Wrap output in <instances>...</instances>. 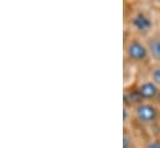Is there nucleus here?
I'll use <instances>...</instances> for the list:
<instances>
[{
  "label": "nucleus",
  "instance_id": "nucleus-10",
  "mask_svg": "<svg viewBox=\"0 0 160 148\" xmlns=\"http://www.w3.org/2000/svg\"><path fill=\"white\" fill-rule=\"evenodd\" d=\"M159 21H160V14H159Z\"/></svg>",
  "mask_w": 160,
  "mask_h": 148
},
{
  "label": "nucleus",
  "instance_id": "nucleus-6",
  "mask_svg": "<svg viewBox=\"0 0 160 148\" xmlns=\"http://www.w3.org/2000/svg\"><path fill=\"white\" fill-rule=\"evenodd\" d=\"M143 102H144V100L142 98L137 87H130L124 91V107L134 108Z\"/></svg>",
  "mask_w": 160,
  "mask_h": 148
},
{
  "label": "nucleus",
  "instance_id": "nucleus-7",
  "mask_svg": "<svg viewBox=\"0 0 160 148\" xmlns=\"http://www.w3.org/2000/svg\"><path fill=\"white\" fill-rule=\"evenodd\" d=\"M150 80H152L153 82H155L160 87V64L154 65V66L150 69Z\"/></svg>",
  "mask_w": 160,
  "mask_h": 148
},
{
  "label": "nucleus",
  "instance_id": "nucleus-4",
  "mask_svg": "<svg viewBox=\"0 0 160 148\" xmlns=\"http://www.w3.org/2000/svg\"><path fill=\"white\" fill-rule=\"evenodd\" d=\"M142 98L144 101H155L160 97V87L152 80L144 81L137 86Z\"/></svg>",
  "mask_w": 160,
  "mask_h": 148
},
{
  "label": "nucleus",
  "instance_id": "nucleus-2",
  "mask_svg": "<svg viewBox=\"0 0 160 148\" xmlns=\"http://www.w3.org/2000/svg\"><path fill=\"white\" fill-rule=\"evenodd\" d=\"M135 119L142 124H153L160 117V108L153 102H143L133 108Z\"/></svg>",
  "mask_w": 160,
  "mask_h": 148
},
{
  "label": "nucleus",
  "instance_id": "nucleus-3",
  "mask_svg": "<svg viewBox=\"0 0 160 148\" xmlns=\"http://www.w3.org/2000/svg\"><path fill=\"white\" fill-rule=\"evenodd\" d=\"M130 26L138 33L147 35L152 33L153 29V20L145 11H137L130 19Z\"/></svg>",
  "mask_w": 160,
  "mask_h": 148
},
{
  "label": "nucleus",
  "instance_id": "nucleus-5",
  "mask_svg": "<svg viewBox=\"0 0 160 148\" xmlns=\"http://www.w3.org/2000/svg\"><path fill=\"white\" fill-rule=\"evenodd\" d=\"M147 47L150 59L160 64V31H154L147 36Z\"/></svg>",
  "mask_w": 160,
  "mask_h": 148
},
{
  "label": "nucleus",
  "instance_id": "nucleus-1",
  "mask_svg": "<svg viewBox=\"0 0 160 148\" xmlns=\"http://www.w3.org/2000/svg\"><path fill=\"white\" fill-rule=\"evenodd\" d=\"M125 59L134 64H143L149 60V51L147 44H144L139 37L132 36L124 44Z\"/></svg>",
  "mask_w": 160,
  "mask_h": 148
},
{
  "label": "nucleus",
  "instance_id": "nucleus-8",
  "mask_svg": "<svg viewBox=\"0 0 160 148\" xmlns=\"http://www.w3.org/2000/svg\"><path fill=\"white\" fill-rule=\"evenodd\" d=\"M123 148H133V142L129 137L128 133H124V138H123Z\"/></svg>",
  "mask_w": 160,
  "mask_h": 148
},
{
  "label": "nucleus",
  "instance_id": "nucleus-9",
  "mask_svg": "<svg viewBox=\"0 0 160 148\" xmlns=\"http://www.w3.org/2000/svg\"><path fill=\"white\" fill-rule=\"evenodd\" d=\"M144 148H160V140H153V141H149Z\"/></svg>",
  "mask_w": 160,
  "mask_h": 148
}]
</instances>
